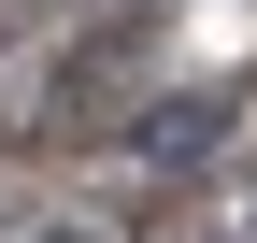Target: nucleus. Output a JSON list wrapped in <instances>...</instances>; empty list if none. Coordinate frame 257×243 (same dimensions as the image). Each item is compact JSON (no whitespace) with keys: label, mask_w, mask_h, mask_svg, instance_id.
Masks as SVG:
<instances>
[{"label":"nucleus","mask_w":257,"mask_h":243,"mask_svg":"<svg viewBox=\"0 0 257 243\" xmlns=\"http://www.w3.org/2000/svg\"><path fill=\"white\" fill-rule=\"evenodd\" d=\"M143 43H157V29H100V43H86V86H72L57 114H72V129H100V114H114V86H128V57H143Z\"/></svg>","instance_id":"obj_1"},{"label":"nucleus","mask_w":257,"mask_h":243,"mask_svg":"<svg viewBox=\"0 0 257 243\" xmlns=\"http://www.w3.org/2000/svg\"><path fill=\"white\" fill-rule=\"evenodd\" d=\"M229 143V100H157L143 114V158H214Z\"/></svg>","instance_id":"obj_2"},{"label":"nucleus","mask_w":257,"mask_h":243,"mask_svg":"<svg viewBox=\"0 0 257 243\" xmlns=\"http://www.w3.org/2000/svg\"><path fill=\"white\" fill-rule=\"evenodd\" d=\"M43 243H114V229H43Z\"/></svg>","instance_id":"obj_3"}]
</instances>
